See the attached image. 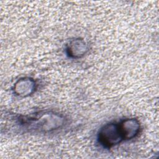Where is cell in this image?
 <instances>
[{
    "label": "cell",
    "instance_id": "obj_2",
    "mask_svg": "<svg viewBox=\"0 0 159 159\" xmlns=\"http://www.w3.org/2000/svg\"><path fill=\"white\" fill-rule=\"evenodd\" d=\"M98 141L105 148H111L124 140L119 124L109 123L104 125L98 133Z\"/></svg>",
    "mask_w": 159,
    "mask_h": 159
},
{
    "label": "cell",
    "instance_id": "obj_1",
    "mask_svg": "<svg viewBox=\"0 0 159 159\" xmlns=\"http://www.w3.org/2000/svg\"><path fill=\"white\" fill-rule=\"evenodd\" d=\"M20 122L27 130L46 132L57 129L64 124V118L57 114L50 112L35 114L20 119Z\"/></svg>",
    "mask_w": 159,
    "mask_h": 159
},
{
    "label": "cell",
    "instance_id": "obj_3",
    "mask_svg": "<svg viewBox=\"0 0 159 159\" xmlns=\"http://www.w3.org/2000/svg\"><path fill=\"white\" fill-rule=\"evenodd\" d=\"M124 140H130L135 137L140 130V124L135 119H127L119 124Z\"/></svg>",
    "mask_w": 159,
    "mask_h": 159
},
{
    "label": "cell",
    "instance_id": "obj_5",
    "mask_svg": "<svg viewBox=\"0 0 159 159\" xmlns=\"http://www.w3.org/2000/svg\"><path fill=\"white\" fill-rule=\"evenodd\" d=\"M68 55L73 58H79L85 54L87 47L85 42L80 39L71 41L67 46Z\"/></svg>",
    "mask_w": 159,
    "mask_h": 159
},
{
    "label": "cell",
    "instance_id": "obj_4",
    "mask_svg": "<svg viewBox=\"0 0 159 159\" xmlns=\"http://www.w3.org/2000/svg\"><path fill=\"white\" fill-rule=\"evenodd\" d=\"M35 89V82L30 78H22L19 79L14 86V93L19 96H27L30 95Z\"/></svg>",
    "mask_w": 159,
    "mask_h": 159
}]
</instances>
